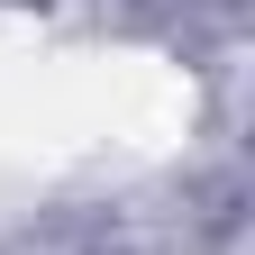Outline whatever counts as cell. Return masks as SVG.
Returning a JSON list of instances; mask_svg holds the SVG:
<instances>
[{"label": "cell", "instance_id": "6da1fadb", "mask_svg": "<svg viewBox=\"0 0 255 255\" xmlns=\"http://www.w3.org/2000/svg\"><path fill=\"white\" fill-rule=\"evenodd\" d=\"M9 255H101V246H91L82 228H37V237H18Z\"/></svg>", "mask_w": 255, "mask_h": 255}, {"label": "cell", "instance_id": "7a4b0ae2", "mask_svg": "<svg viewBox=\"0 0 255 255\" xmlns=\"http://www.w3.org/2000/svg\"><path fill=\"white\" fill-rule=\"evenodd\" d=\"M210 255H246V210H219V228H210Z\"/></svg>", "mask_w": 255, "mask_h": 255}]
</instances>
